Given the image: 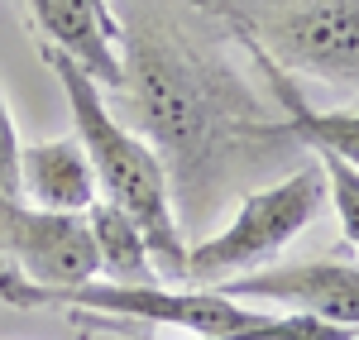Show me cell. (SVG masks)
<instances>
[{
    "instance_id": "6da1fadb",
    "label": "cell",
    "mask_w": 359,
    "mask_h": 340,
    "mask_svg": "<svg viewBox=\"0 0 359 340\" xmlns=\"http://www.w3.org/2000/svg\"><path fill=\"white\" fill-rule=\"evenodd\" d=\"M0 302L20 312H96L149 326H172L192 340H355L359 331L316 321L306 312H254L216 287H172V283H111L86 278L72 287H34L20 273H0Z\"/></svg>"
},
{
    "instance_id": "7a4b0ae2",
    "label": "cell",
    "mask_w": 359,
    "mask_h": 340,
    "mask_svg": "<svg viewBox=\"0 0 359 340\" xmlns=\"http://www.w3.org/2000/svg\"><path fill=\"white\" fill-rule=\"evenodd\" d=\"M43 62L62 82L77 140H82L86 158L96 168V182H101V197L111 206H120L144 230L163 283H187V245H182L177 211H172V177H168L158 149L144 135H135L130 125L115 120V111L101 96V86L91 82L72 57H62L57 48H43Z\"/></svg>"
},
{
    "instance_id": "3957f363",
    "label": "cell",
    "mask_w": 359,
    "mask_h": 340,
    "mask_svg": "<svg viewBox=\"0 0 359 340\" xmlns=\"http://www.w3.org/2000/svg\"><path fill=\"white\" fill-rule=\"evenodd\" d=\"M125 86L135 91L149 144L158 149V158H168L163 168L177 172V182H196L216 149L235 135L240 115L230 86L216 82L168 34H135L125 53Z\"/></svg>"
},
{
    "instance_id": "277c9868",
    "label": "cell",
    "mask_w": 359,
    "mask_h": 340,
    "mask_svg": "<svg viewBox=\"0 0 359 340\" xmlns=\"http://www.w3.org/2000/svg\"><path fill=\"white\" fill-rule=\"evenodd\" d=\"M326 206V177L321 168L287 172L273 187H259L240 201V211L230 216V226L216 230L211 240H201L187 250V283L192 287H216L225 278H240L264 268L269 259L292 245Z\"/></svg>"
},
{
    "instance_id": "5b68a950",
    "label": "cell",
    "mask_w": 359,
    "mask_h": 340,
    "mask_svg": "<svg viewBox=\"0 0 359 340\" xmlns=\"http://www.w3.org/2000/svg\"><path fill=\"white\" fill-rule=\"evenodd\" d=\"M0 259H10V273L34 287H72L101 278L86 211H43L25 197H0Z\"/></svg>"
},
{
    "instance_id": "8992f818",
    "label": "cell",
    "mask_w": 359,
    "mask_h": 340,
    "mask_svg": "<svg viewBox=\"0 0 359 340\" xmlns=\"http://www.w3.org/2000/svg\"><path fill=\"white\" fill-rule=\"evenodd\" d=\"M216 292L235 302H273L287 312H306L345 331H359V264L340 259H306V264H273L240 278L216 283Z\"/></svg>"
},
{
    "instance_id": "52a82bcc",
    "label": "cell",
    "mask_w": 359,
    "mask_h": 340,
    "mask_svg": "<svg viewBox=\"0 0 359 340\" xmlns=\"http://www.w3.org/2000/svg\"><path fill=\"white\" fill-rule=\"evenodd\" d=\"M34 29L43 34V48L72 57L101 91L125 86V48L106 0H25Z\"/></svg>"
},
{
    "instance_id": "ba28073f",
    "label": "cell",
    "mask_w": 359,
    "mask_h": 340,
    "mask_svg": "<svg viewBox=\"0 0 359 340\" xmlns=\"http://www.w3.org/2000/svg\"><path fill=\"white\" fill-rule=\"evenodd\" d=\"M20 197L43 211H72L82 216L91 201L101 197L96 168L86 158L82 140H43L20 144Z\"/></svg>"
},
{
    "instance_id": "9c48e42d",
    "label": "cell",
    "mask_w": 359,
    "mask_h": 340,
    "mask_svg": "<svg viewBox=\"0 0 359 340\" xmlns=\"http://www.w3.org/2000/svg\"><path fill=\"white\" fill-rule=\"evenodd\" d=\"M249 57H254V67L269 77V91L278 96V106H283V135H292L297 144H306L311 154H340L345 163H355L359 168V111H316V106H306V96L292 86V72L278 62L269 48H259L254 39H249Z\"/></svg>"
},
{
    "instance_id": "30bf717a",
    "label": "cell",
    "mask_w": 359,
    "mask_h": 340,
    "mask_svg": "<svg viewBox=\"0 0 359 340\" xmlns=\"http://www.w3.org/2000/svg\"><path fill=\"white\" fill-rule=\"evenodd\" d=\"M283 43H287V57L302 67L359 77V5H350V0L311 5L287 25Z\"/></svg>"
},
{
    "instance_id": "8fae6325",
    "label": "cell",
    "mask_w": 359,
    "mask_h": 340,
    "mask_svg": "<svg viewBox=\"0 0 359 340\" xmlns=\"http://www.w3.org/2000/svg\"><path fill=\"white\" fill-rule=\"evenodd\" d=\"M86 230H91V250H96V273L101 278H111V283H163L144 230L120 206L96 197L86 206Z\"/></svg>"
},
{
    "instance_id": "7c38bea8",
    "label": "cell",
    "mask_w": 359,
    "mask_h": 340,
    "mask_svg": "<svg viewBox=\"0 0 359 340\" xmlns=\"http://www.w3.org/2000/svg\"><path fill=\"white\" fill-rule=\"evenodd\" d=\"M316 158H321L316 168H321V177H326V201L335 206L340 235L359 250V168H355V163H345L340 154H326V149H321Z\"/></svg>"
},
{
    "instance_id": "4fadbf2b",
    "label": "cell",
    "mask_w": 359,
    "mask_h": 340,
    "mask_svg": "<svg viewBox=\"0 0 359 340\" xmlns=\"http://www.w3.org/2000/svg\"><path fill=\"white\" fill-rule=\"evenodd\" d=\"M0 197H20V135L5 96H0Z\"/></svg>"
}]
</instances>
